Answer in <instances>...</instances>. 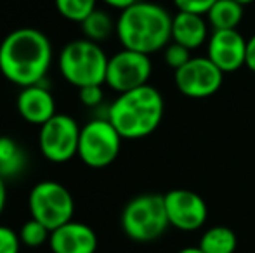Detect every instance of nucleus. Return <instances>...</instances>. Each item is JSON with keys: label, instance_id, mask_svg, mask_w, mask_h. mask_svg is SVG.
I'll return each mask as SVG.
<instances>
[{"label": "nucleus", "instance_id": "obj_11", "mask_svg": "<svg viewBox=\"0 0 255 253\" xmlns=\"http://www.w3.org/2000/svg\"><path fill=\"white\" fill-rule=\"evenodd\" d=\"M168 222L184 233H193L205 226L208 206L198 192L189 189H172L163 194Z\"/></svg>", "mask_w": 255, "mask_h": 253}, {"label": "nucleus", "instance_id": "obj_29", "mask_svg": "<svg viewBox=\"0 0 255 253\" xmlns=\"http://www.w3.org/2000/svg\"><path fill=\"white\" fill-rule=\"evenodd\" d=\"M177 253H203L198 247H186L182 250H179Z\"/></svg>", "mask_w": 255, "mask_h": 253}, {"label": "nucleus", "instance_id": "obj_19", "mask_svg": "<svg viewBox=\"0 0 255 253\" xmlns=\"http://www.w3.org/2000/svg\"><path fill=\"white\" fill-rule=\"evenodd\" d=\"M80 24L85 38L96 42V44H101L113 33H117V23L111 19L110 14L101 9H96L94 12H91Z\"/></svg>", "mask_w": 255, "mask_h": 253}, {"label": "nucleus", "instance_id": "obj_26", "mask_svg": "<svg viewBox=\"0 0 255 253\" xmlns=\"http://www.w3.org/2000/svg\"><path fill=\"white\" fill-rule=\"evenodd\" d=\"M245 66L249 68L252 73H255V35L247 40V58Z\"/></svg>", "mask_w": 255, "mask_h": 253}, {"label": "nucleus", "instance_id": "obj_14", "mask_svg": "<svg viewBox=\"0 0 255 253\" xmlns=\"http://www.w3.org/2000/svg\"><path fill=\"white\" fill-rule=\"evenodd\" d=\"M16 108L23 120L42 127L56 115V99L45 85H30V87L21 88Z\"/></svg>", "mask_w": 255, "mask_h": 253}, {"label": "nucleus", "instance_id": "obj_17", "mask_svg": "<svg viewBox=\"0 0 255 253\" xmlns=\"http://www.w3.org/2000/svg\"><path fill=\"white\" fill-rule=\"evenodd\" d=\"M26 169V153L9 135L0 137V175L14 179Z\"/></svg>", "mask_w": 255, "mask_h": 253}, {"label": "nucleus", "instance_id": "obj_27", "mask_svg": "<svg viewBox=\"0 0 255 253\" xmlns=\"http://www.w3.org/2000/svg\"><path fill=\"white\" fill-rule=\"evenodd\" d=\"M106 5H110V7H113V9H118V10H124V9H127V7H130V5H134L137 0H103Z\"/></svg>", "mask_w": 255, "mask_h": 253}, {"label": "nucleus", "instance_id": "obj_25", "mask_svg": "<svg viewBox=\"0 0 255 253\" xmlns=\"http://www.w3.org/2000/svg\"><path fill=\"white\" fill-rule=\"evenodd\" d=\"M217 0H174L175 7L184 12L200 14V16H207V12L212 9V5Z\"/></svg>", "mask_w": 255, "mask_h": 253}, {"label": "nucleus", "instance_id": "obj_6", "mask_svg": "<svg viewBox=\"0 0 255 253\" xmlns=\"http://www.w3.org/2000/svg\"><path fill=\"white\" fill-rule=\"evenodd\" d=\"M31 219L54 231L73 220L75 201L66 186L57 180H42L35 184L28 196Z\"/></svg>", "mask_w": 255, "mask_h": 253}, {"label": "nucleus", "instance_id": "obj_13", "mask_svg": "<svg viewBox=\"0 0 255 253\" xmlns=\"http://www.w3.org/2000/svg\"><path fill=\"white\" fill-rule=\"evenodd\" d=\"M49 248L52 253H96L98 234L87 224L70 220L52 231Z\"/></svg>", "mask_w": 255, "mask_h": 253}, {"label": "nucleus", "instance_id": "obj_16", "mask_svg": "<svg viewBox=\"0 0 255 253\" xmlns=\"http://www.w3.org/2000/svg\"><path fill=\"white\" fill-rule=\"evenodd\" d=\"M243 19V5L235 0H217L207 12L212 30H238Z\"/></svg>", "mask_w": 255, "mask_h": 253}, {"label": "nucleus", "instance_id": "obj_4", "mask_svg": "<svg viewBox=\"0 0 255 253\" xmlns=\"http://www.w3.org/2000/svg\"><path fill=\"white\" fill-rule=\"evenodd\" d=\"M108 59L110 58L99 44L89 38H78L64 45L57 66L68 84L82 88L89 85H104Z\"/></svg>", "mask_w": 255, "mask_h": 253}, {"label": "nucleus", "instance_id": "obj_2", "mask_svg": "<svg viewBox=\"0 0 255 253\" xmlns=\"http://www.w3.org/2000/svg\"><path fill=\"white\" fill-rule=\"evenodd\" d=\"M117 37L124 49L151 56L172 42V16L158 3L137 0L120 10Z\"/></svg>", "mask_w": 255, "mask_h": 253}, {"label": "nucleus", "instance_id": "obj_24", "mask_svg": "<svg viewBox=\"0 0 255 253\" xmlns=\"http://www.w3.org/2000/svg\"><path fill=\"white\" fill-rule=\"evenodd\" d=\"M78 97H80V102L84 106L96 108V106L101 104L104 99L103 85H89V87L78 88Z\"/></svg>", "mask_w": 255, "mask_h": 253}, {"label": "nucleus", "instance_id": "obj_3", "mask_svg": "<svg viewBox=\"0 0 255 253\" xmlns=\"http://www.w3.org/2000/svg\"><path fill=\"white\" fill-rule=\"evenodd\" d=\"M165 102L153 85L118 94L108 108L106 118L124 139H142L151 135L163 120Z\"/></svg>", "mask_w": 255, "mask_h": 253}, {"label": "nucleus", "instance_id": "obj_1", "mask_svg": "<svg viewBox=\"0 0 255 253\" xmlns=\"http://www.w3.org/2000/svg\"><path fill=\"white\" fill-rule=\"evenodd\" d=\"M52 63V44L37 28H17L0 44V73L21 88L42 84Z\"/></svg>", "mask_w": 255, "mask_h": 253}, {"label": "nucleus", "instance_id": "obj_7", "mask_svg": "<svg viewBox=\"0 0 255 253\" xmlns=\"http://www.w3.org/2000/svg\"><path fill=\"white\" fill-rule=\"evenodd\" d=\"M122 137L108 118H96L80 130L78 158L91 169H104L120 155Z\"/></svg>", "mask_w": 255, "mask_h": 253}, {"label": "nucleus", "instance_id": "obj_10", "mask_svg": "<svg viewBox=\"0 0 255 253\" xmlns=\"http://www.w3.org/2000/svg\"><path fill=\"white\" fill-rule=\"evenodd\" d=\"M174 82L177 90L186 97L205 99L222 87L224 73L207 56L191 58L184 66L174 71Z\"/></svg>", "mask_w": 255, "mask_h": 253}, {"label": "nucleus", "instance_id": "obj_21", "mask_svg": "<svg viewBox=\"0 0 255 253\" xmlns=\"http://www.w3.org/2000/svg\"><path fill=\"white\" fill-rule=\"evenodd\" d=\"M51 233L52 231L49 229L47 226H44V224L35 219H30L21 226L17 234H19L21 245H24V247H28V248H38V247H42V245L49 243Z\"/></svg>", "mask_w": 255, "mask_h": 253}, {"label": "nucleus", "instance_id": "obj_9", "mask_svg": "<svg viewBox=\"0 0 255 253\" xmlns=\"http://www.w3.org/2000/svg\"><path fill=\"white\" fill-rule=\"evenodd\" d=\"M151 70L153 64L149 56L130 51V49H122L120 52L108 59L104 84L118 94H124L142 85H148Z\"/></svg>", "mask_w": 255, "mask_h": 253}, {"label": "nucleus", "instance_id": "obj_12", "mask_svg": "<svg viewBox=\"0 0 255 253\" xmlns=\"http://www.w3.org/2000/svg\"><path fill=\"white\" fill-rule=\"evenodd\" d=\"M207 58L222 73H235L245 66L247 40L238 30H215L207 42Z\"/></svg>", "mask_w": 255, "mask_h": 253}, {"label": "nucleus", "instance_id": "obj_20", "mask_svg": "<svg viewBox=\"0 0 255 253\" xmlns=\"http://www.w3.org/2000/svg\"><path fill=\"white\" fill-rule=\"evenodd\" d=\"M56 9L64 19L82 23L91 12L98 9V0H54Z\"/></svg>", "mask_w": 255, "mask_h": 253}, {"label": "nucleus", "instance_id": "obj_5", "mask_svg": "<svg viewBox=\"0 0 255 253\" xmlns=\"http://www.w3.org/2000/svg\"><path fill=\"white\" fill-rule=\"evenodd\" d=\"M122 229L135 243H151L170 227L163 194L146 192L132 198L122 212Z\"/></svg>", "mask_w": 255, "mask_h": 253}, {"label": "nucleus", "instance_id": "obj_28", "mask_svg": "<svg viewBox=\"0 0 255 253\" xmlns=\"http://www.w3.org/2000/svg\"><path fill=\"white\" fill-rule=\"evenodd\" d=\"M7 201V187H5V179L0 175V215H2L3 208H5Z\"/></svg>", "mask_w": 255, "mask_h": 253}, {"label": "nucleus", "instance_id": "obj_30", "mask_svg": "<svg viewBox=\"0 0 255 253\" xmlns=\"http://www.w3.org/2000/svg\"><path fill=\"white\" fill-rule=\"evenodd\" d=\"M235 2H238V3H242L243 7L245 5H250V3H254L255 0H235Z\"/></svg>", "mask_w": 255, "mask_h": 253}, {"label": "nucleus", "instance_id": "obj_23", "mask_svg": "<svg viewBox=\"0 0 255 253\" xmlns=\"http://www.w3.org/2000/svg\"><path fill=\"white\" fill-rule=\"evenodd\" d=\"M19 234L7 226H0V253H19Z\"/></svg>", "mask_w": 255, "mask_h": 253}, {"label": "nucleus", "instance_id": "obj_8", "mask_svg": "<svg viewBox=\"0 0 255 253\" xmlns=\"http://www.w3.org/2000/svg\"><path fill=\"white\" fill-rule=\"evenodd\" d=\"M80 130L82 127H78L71 116L56 113L38 132V146L42 155L52 163L70 162L78 155Z\"/></svg>", "mask_w": 255, "mask_h": 253}, {"label": "nucleus", "instance_id": "obj_15", "mask_svg": "<svg viewBox=\"0 0 255 253\" xmlns=\"http://www.w3.org/2000/svg\"><path fill=\"white\" fill-rule=\"evenodd\" d=\"M208 38V21L203 16L184 10H179L175 16H172V42L195 51L207 44Z\"/></svg>", "mask_w": 255, "mask_h": 253}, {"label": "nucleus", "instance_id": "obj_22", "mask_svg": "<svg viewBox=\"0 0 255 253\" xmlns=\"http://www.w3.org/2000/svg\"><path fill=\"white\" fill-rule=\"evenodd\" d=\"M163 51H165V54H163L165 63H167V66H170L174 71L179 70V68H182L189 59H191V51L182 47V45L175 44V42H170Z\"/></svg>", "mask_w": 255, "mask_h": 253}, {"label": "nucleus", "instance_id": "obj_18", "mask_svg": "<svg viewBox=\"0 0 255 253\" xmlns=\"http://www.w3.org/2000/svg\"><path fill=\"white\" fill-rule=\"evenodd\" d=\"M238 238L235 231L226 226H214L203 233L198 248L203 253H235Z\"/></svg>", "mask_w": 255, "mask_h": 253}]
</instances>
